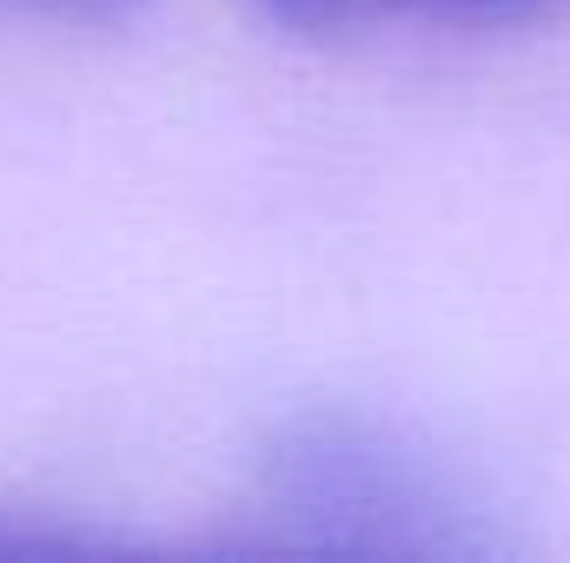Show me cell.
I'll return each instance as SVG.
<instances>
[{"instance_id": "5", "label": "cell", "mask_w": 570, "mask_h": 563, "mask_svg": "<svg viewBox=\"0 0 570 563\" xmlns=\"http://www.w3.org/2000/svg\"><path fill=\"white\" fill-rule=\"evenodd\" d=\"M385 7H431V13H524L538 0H372V13Z\"/></svg>"}, {"instance_id": "4", "label": "cell", "mask_w": 570, "mask_h": 563, "mask_svg": "<svg viewBox=\"0 0 570 563\" xmlns=\"http://www.w3.org/2000/svg\"><path fill=\"white\" fill-rule=\"evenodd\" d=\"M27 7H40L53 20H80V27H120V20L140 13L146 0H27Z\"/></svg>"}, {"instance_id": "1", "label": "cell", "mask_w": 570, "mask_h": 563, "mask_svg": "<svg viewBox=\"0 0 570 563\" xmlns=\"http://www.w3.org/2000/svg\"><path fill=\"white\" fill-rule=\"evenodd\" d=\"M266 477L273 511L305 524L312 551H464L425 464L358 418L285 424Z\"/></svg>"}, {"instance_id": "2", "label": "cell", "mask_w": 570, "mask_h": 563, "mask_svg": "<svg viewBox=\"0 0 570 563\" xmlns=\"http://www.w3.org/2000/svg\"><path fill=\"white\" fill-rule=\"evenodd\" d=\"M259 7L292 33H338V27L372 20V0H259Z\"/></svg>"}, {"instance_id": "3", "label": "cell", "mask_w": 570, "mask_h": 563, "mask_svg": "<svg viewBox=\"0 0 570 563\" xmlns=\"http://www.w3.org/2000/svg\"><path fill=\"white\" fill-rule=\"evenodd\" d=\"M73 551H94V537L47 524H0V557H73Z\"/></svg>"}]
</instances>
